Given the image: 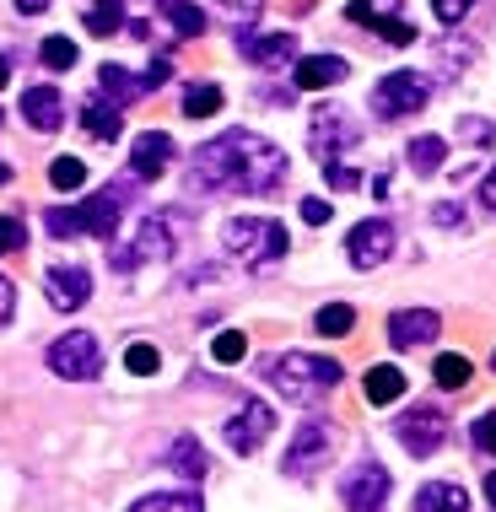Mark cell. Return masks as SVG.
Instances as JSON below:
<instances>
[{"label":"cell","instance_id":"obj_1","mask_svg":"<svg viewBox=\"0 0 496 512\" xmlns=\"http://www.w3.org/2000/svg\"><path fill=\"white\" fill-rule=\"evenodd\" d=\"M286 178V151L254 130H227L189 157V184L211 195H270Z\"/></svg>","mask_w":496,"mask_h":512},{"label":"cell","instance_id":"obj_2","mask_svg":"<svg viewBox=\"0 0 496 512\" xmlns=\"http://www.w3.org/2000/svg\"><path fill=\"white\" fill-rule=\"evenodd\" d=\"M270 383L292 399V405H319V399L340 383V362L335 356H313V351H286L270 362Z\"/></svg>","mask_w":496,"mask_h":512},{"label":"cell","instance_id":"obj_3","mask_svg":"<svg viewBox=\"0 0 496 512\" xmlns=\"http://www.w3.org/2000/svg\"><path fill=\"white\" fill-rule=\"evenodd\" d=\"M222 243H227V254L243 259V265H275V259L286 254V227L270 216H238V221H227Z\"/></svg>","mask_w":496,"mask_h":512},{"label":"cell","instance_id":"obj_4","mask_svg":"<svg viewBox=\"0 0 496 512\" xmlns=\"http://www.w3.org/2000/svg\"><path fill=\"white\" fill-rule=\"evenodd\" d=\"M119 200H124L119 189H103V195L81 200V205H71V211H49L44 227L54 232V238H76V232H87V238H114Z\"/></svg>","mask_w":496,"mask_h":512},{"label":"cell","instance_id":"obj_5","mask_svg":"<svg viewBox=\"0 0 496 512\" xmlns=\"http://www.w3.org/2000/svg\"><path fill=\"white\" fill-rule=\"evenodd\" d=\"M426 98H432V81L416 76V71H394L372 87V114L378 119H410L426 108Z\"/></svg>","mask_w":496,"mask_h":512},{"label":"cell","instance_id":"obj_6","mask_svg":"<svg viewBox=\"0 0 496 512\" xmlns=\"http://www.w3.org/2000/svg\"><path fill=\"white\" fill-rule=\"evenodd\" d=\"M49 372H60V378L71 383H92L103 372V345L98 335H87V329H76V335H60L49 345Z\"/></svg>","mask_w":496,"mask_h":512},{"label":"cell","instance_id":"obj_7","mask_svg":"<svg viewBox=\"0 0 496 512\" xmlns=\"http://www.w3.org/2000/svg\"><path fill=\"white\" fill-rule=\"evenodd\" d=\"M394 437H399V448H405V453H416V459H426V453H437V448H443L448 421H443V410L416 405V410H405V415H399Z\"/></svg>","mask_w":496,"mask_h":512},{"label":"cell","instance_id":"obj_8","mask_svg":"<svg viewBox=\"0 0 496 512\" xmlns=\"http://www.w3.org/2000/svg\"><path fill=\"white\" fill-rule=\"evenodd\" d=\"M340 502L351 512H378L389 502V469L383 464H356L346 480H340Z\"/></svg>","mask_w":496,"mask_h":512},{"label":"cell","instance_id":"obj_9","mask_svg":"<svg viewBox=\"0 0 496 512\" xmlns=\"http://www.w3.org/2000/svg\"><path fill=\"white\" fill-rule=\"evenodd\" d=\"M346 254H351V265H356V270L383 265V259L394 254V227H389L383 216L356 221V227H351V238H346Z\"/></svg>","mask_w":496,"mask_h":512},{"label":"cell","instance_id":"obj_10","mask_svg":"<svg viewBox=\"0 0 496 512\" xmlns=\"http://www.w3.org/2000/svg\"><path fill=\"white\" fill-rule=\"evenodd\" d=\"M162 254H173V227L162 216H146L141 221V238H135L130 248H114V259H108V265L124 275V270L146 265V259H162Z\"/></svg>","mask_w":496,"mask_h":512},{"label":"cell","instance_id":"obj_11","mask_svg":"<svg viewBox=\"0 0 496 512\" xmlns=\"http://www.w3.org/2000/svg\"><path fill=\"white\" fill-rule=\"evenodd\" d=\"M270 426H275L270 405H259V399H248V405H243V410L227 421V448H232V453H243V459H248V453H254L259 442L270 437Z\"/></svg>","mask_w":496,"mask_h":512},{"label":"cell","instance_id":"obj_12","mask_svg":"<svg viewBox=\"0 0 496 512\" xmlns=\"http://www.w3.org/2000/svg\"><path fill=\"white\" fill-rule=\"evenodd\" d=\"M44 292H49V302L60 313H76L81 302L92 297V275L81 270V265H49L44 270Z\"/></svg>","mask_w":496,"mask_h":512},{"label":"cell","instance_id":"obj_13","mask_svg":"<svg viewBox=\"0 0 496 512\" xmlns=\"http://www.w3.org/2000/svg\"><path fill=\"white\" fill-rule=\"evenodd\" d=\"M329 426L324 421H308V426H297V437H292V448H286V475H308V469H319L329 459Z\"/></svg>","mask_w":496,"mask_h":512},{"label":"cell","instance_id":"obj_14","mask_svg":"<svg viewBox=\"0 0 496 512\" xmlns=\"http://www.w3.org/2000/svg\"><path fill=\"white\" fill-rule=\"evenodd\" d=\"M437 329H443V318H437L432 308H399L389 318V340L399 345V351H416V345L437 340Z\"/></svg>","mask_w":496,"mask_h":512},{"label":"cell","instance_id":"obj_15","mask_svg":"<svg viewBox=\"0 0 496 512\" xmlns=\"http://www.w3.org/2000/svg\"><path fill=\"white\" fill-rule=\"evenodd\" d=\"M238 54L248 65H265V71H275V65L297 60V38L292 33H243L238 38Z\"/></svg>","mask_w":496,"mask_h":512},{"label":"cell","instance_id":"obj_16","mask_svg":"<svg viewBox=\"0 0 496 512\" xmlns=\"http://www.w3.org/2000/svg\"><path fill=\"white\" fill-rule=\"evenodd\" d=\"M313 151H319L324 162H340V151L346 146H356V124L346 119V114H329V108H319V114H313Z\"/></svg>","mask_w":496,"mask_h":512},{"label":"cell","instance_id":"obj_17","mask_svg":"<svg viewBox=\"0 0 496 512\" xmlns=\"http://www.w3.org/2000/svg\"><path fill=\"white\" fill-rule=\"evenodd\" d=\"M168 162H173V141L162 130H146V135H135V146H130V168L141 184H151V178H162L168 173Z\"/></svg>","mask_w":496,"mask_h":512},{"label":"cell","instance_id":"obj_18","mask_svg":"<svg viewBox=\"0 0 496 512\" xmlns=\"http://www.w3.org/2000/svg\"><path fill=\"white\" fill-rule=\"evenodd\" d=\"M22 114H27V124H33L38 135H54L65 124V103H60L54 87H27L22 92Z\"/></svg>","mask_w":496,"mask_h":512},{"label":"cell","instance_id":"obj_19","mask_svg":"<svg viewBox=\"0 0 496 512\" xmlns=\"http://www.w3.org/2000/svg\"><path fill=\"white\" fill-rule=\"evenodd\" d=\"M346 17H351V22H362V27H372V33H378L383 44H394V49L416 44V27H410V22H399V17H383V11H372L367 0H351V6H346Z\"/></svg>","mask_w":496,"mask_h":512},{"label":"cell","instance_id":"obj_20","mask_svg":"<svg viewBox=\"0 0 496 512\" xmlns=\"http://www.w3.org/2000/svg\"><path fill=\"white\" fill-rule=\"evenodd\" d=\"M297 87L302 92H324L335 87V81H346V60L340 54H308V60H297Z\"/></svg>","mask_w":496,"mask_h":512},{"label":"cell","instance_id":"obj_21","mask_svg":"<svg viewBox=\"0 0 496 512\" xmlns=\"http://www.w3.org/2000/svg\"><path fill=\"white\" fill-rule=\"evenodd\" d=\"M146 92H151L146 76H130V71H119V65H103V71H98V98H108L114 108L146 98Z\"/></svg>","mask_w":496,"mask_h":512},{"label":"cell","instance_id":"obj_22","mask_svg":"<svg viewBox=\"0 0 496 512\" xmlns=\"http://www.w3.org/2000/svg\"><path fill=\"white\" fill-rule=\"evenodd\" d=\"M168 469H178L184 480H205V475H211V459H205V448L184 432V437L168 442Z\"/></svg>","mask_w":496,"mask_h":512},{"label":"cell","instance_id":"obj_23","mask_svg":"<svg viewBox=\"0 0 496 512\" xmlns=\"http://www.w3.org/2000/svg\"><path fill=\"white\" fill-rule=\"evenodd\" d=\"M416 512H470V496L453 480H432V486L416 491Z\"/></svg>","mask_w":496,"mask_h":512},{"label":"cell","instance_id":"obj_24","mask_svg":"<svg viewBox=\"0 0 496 512\" xmlns=\"http://www.w3.org/2000/svg\"><path fill=\"white\" fill-rule=\"evenodd\" d=\"M362 394H367V405H394V399L405 394V372L399 367H367Z\"/></svg>","mask_w":496,"mask_h":512},{"label":"cell","instance_id":"obj_25","mask_svg":"<svg viewBox=\"0 0 496 512\" xmlns=\"http://www.w3.org/2000/svg\"><path fill=\"white\" fill-rule=\"evenodd\" d=\"M81 124H87L98 141H114L119 124H124V114H119V108L108 103V98H87V103H81Z\"/></svg>","mask_w":496,"mask_h":512},{"label":"cell","instance_id":"obj_26","mask_svg":"<svg viewBox=\"0 0 496 512\" xmlns=\"http://www.w3.org/2000/svg\"><path fill=\"white\" fill-rule=\"evenodd\" d=\"M157 11L173 22L178 38H200L205 33V11L195 6V0H157Z\"/></svg>","mask_w":496,"mask_h":512},{"label":"cell","instance_id":"obj_27","mask_svg":"<svg viewBox=\"0 0 496 512\" xmlns=\"http://www.w3.org/2000/svg\"><path fill=\"white\" fill-rule=\"evenodd\" d=\"M443 157H448L443 135H416V141H410V168H416V173H437V168H443Z\"/></svg>","mask_w":496,"mask_h":512},{"label":"cell","instance_id":"obj_28","mask_svg":"<svg viewBox=\"0 0 496 512\" xmlns=\"http://www.w3.org/2000/svg\"><path fill=\"white\" fill-rule=\"evenodd\" d=\"M119 27H124V0H92L87 33L92 38H108V33H119Z\"/></svg>","mask_w":496,"mask_h":512},{"label":"cell","instance_id":"obj_29","mask_svg":"<svg viewBox=\"0 0 496 512\" xmlns=\"http://www.w3.org/2000/svg\"><path fill=\"white\" fill-rule=\"evenodd\" d=\"M130 512H205L195 491H173V496H146V502H135Z\"/></svg>","mask_w":496,"mask_h":512},{"label":"cell","instance_id":"obj_30","mask_svg":"<svg viewBox=\"0 0 496 512\" xmlns=\"http://www.w3.org/2000/svg\"><path fill=\"white\" fill-rule=\"evenodd\" d=\"M470 356H437L432 362V378L443 383V389H464V383H470Z\"/></svg>","mask_w":496,"mask_h":512},{"label":"cell","instance_id":"obj_31","mask_svg":"<svg viewBox=\"0 0 496 512\" xmlns=\"http://www.w3.org/2000/svg\"><path fill=\"white\" fill-rule=\"evenodd\" d=\"M216 108H222V87H211V81H205V87H189V98H184L189 119H211Z\"/></svg>","mask_w":496,"mask_h":512},{"label":"cell","instance_id":"obj_32","mask_svg":"<svg viewBox=\"0 0 496 512\" xmlns=\"http://www.w3.org/2000/svg\"><path fill=\"white\" fill-rule=\"evenodd\" d=\"M49 184H54V189H81V184H87L81 157H54V162H49Z\"/></svg>","mask_w":496,"mask_h":512},{"label":"cell","instance_id":"obj_33","mask_svg":"<svg viewBox=\"0 0 496 512\" xmlns=\"http://www.w3.org/2000/svg\"><path fill=\"white\" fill-rule=\"evenodd\" d=\"M319 335H351V324H356V313L346 308V302H329V308H319Z\"/></svg>","mask_w":496,"mask_h":512},{"label":"cell","instance_id":"obj_34","mask_svg":"<svg viewBox=\"0 0 496 512\" xmlns=\"http://www.w3.org/2000/svg\"><path fill=\"white\" fill-rule=\"evenodd\" d=\"M211 356H216L222 367H232V362H243V356H248V340L238 335V329H222V335H216V345H211Z\"/></svg>","mask_w":496,"mask_h":512},{"label":"cell","instance_id":"obj_35","mask_svg":"<svg viewBox=\"0 0 496 512\" xmlns=\"http://www.w3.org/2000/svg\"><path fill=\"white\" fill-rule=\"evenodd\" d=\"M124 367H130L135 372V378H151V372H157L162 367V356H157V345H130V351H124Z\"/></svg>","mask_w":496,"mask_h":512},{"label":"cell","instance_id":"obj_36","mask_svg":"<svg viewBox=\"0 0 496 512\" xmlns=\"http://www.w3.org/2000/svg\"><path fill=\"white\" fill-rule=\"evenodd\" d=\"M44 65H49V71H71V65H76V44H71V38H44Z\"/></svg>","mask_w":496,"mask_h":512},{"label":"cell","instance_id":"obj_37","mask_svg":"<svg viewBox=\"0 0 496 512\" xmlns=\"http://www.w3.org/2000/svg\"><path fill=\"white\" fill-rule=\"evenodd\" d=\"M17 248H27V221L0 216V254H17Z\"/></svg>","mask_w":496,"mask_h":512},{"label":"cell","instance_id":"obj_38","mask_svg":"<svg viewBox=\"0 0 496 512\" xmlns=\"http://www.w3.org/2000/svg\"><path fill=\"white\" fill-rule=\"evenodd\" d=\"M324 184H329V189H340V195H351V189L362 184V173L346 168V162H324Z\"/></svg>","mask_w":496,"mask_h":512},{"label":"cell","instance_id":"obj_39","mask_svg":"<svg viewBox=\"0 0 496 512\" xmlns=\"http://www.w3.org/2000/svg\"><path fill=\"white\" fill-rule=\"evenodd\" d=\"M470 6H475V0H432V11H437V22H459V17H470Z\"/></svg>","mask_w":496,"mask_h":512},{"label":"cell","instance_id":"obj_40","mask_svg":"<svg viewBox=\"0 0 496 512\" xmlns=\"http://www.w3.org/2000/svg\"><path fill=\"white\" fill-rule=\"evenodd\" d=\"M475 442H480V448H486L491 459H496V410H486V415L475 421Z\"/></svg>","mask_w":496,"mask_h":512},{"label":"cell","instance_id":"obj_41","mask_svg":"<svg viewBox=\"0 0 496 512\" xmlns=\"http://www.w3.org/2000/svg\"><path fill=\"white\" fill-rule=\"evenodd\" d=\"M302 221H308V227H324V221H329V205H324V200H302Z\"/></svg>","mask_w":496,"mask_h":512},{"label":"cell","instance_id":"obj_42","mask_svg":"<svg viewBox=\"0 0 496 512\" xmlns=\"http://www.w3.org/2000/svg\"><path fill=\"white\" fill-rule=\"evenodd\" d=\"M464 141H491V124L486 119H464Z\"/></svg>","mask_w":496,"mask_h":512},{"label":"cell","instance_id":"obj_43","mask_svg":"<svg viewBox=\"0 0 496 512\" xmlns=\"http://www.w3.org/2000/svg\"><path fill=\"white\" fill-rule=\"evenodd\" d=\"M480 205H486V211H496V168L480 178Z\"/></svg>","mask_w":496,"mask_h":512},{"label":"cell","instance_id":"obj_44","mask_svg":"<svg viewBox=\"0 0 496 512\" xmlns=\"http://www.w3.org/2000/svg\"><path fill=\"white\" fill-rule=\"evenodd\" d=\"M11 308H17V297H11V281H6V275H0V324H6V318H11Z\"/></svg>","mask_w":496,"mask_h":512},{"label":"cell","instance_id":"obj_45","mask_svg":"<svg viewBox=\"0 0 496 512\" xmlns=\"http://www.w3.org/2000/svg\"><path fill=\"white\" fill-rule=\"evenodd\" d=\"M17 11H27V17H33V11H49V0H17Z\"/></svg>","mask_w":496,"mask_h":512},{"label":"cell","instance_id":"obj_46","mask_svg":"<svg viewBox=\"0 0 496 512\" xmlns=\"http://www.w3.org/2000/svg\"><path fill=\"white\" fill-rule=\"evenodd\" d=\"M227 11H259V0H222Z\"/></svg>","mask_w":496,"mask_h":512},{"label":"cell","instance_id":"obj_47","mask_svg":"<svg viewBox=\"0 0 496 512\" xmlns=\"http://www.w3.org/2000/svg\"><path fill=\"white\" fill-rule=\"evenodd\" d=\"M486 502L496 507V469H491V475H486Z\"/></svg>","mask_w":496,"mask_h":512},{"label":"cell","instance_id":"obj_48","mask_svg":"<svg viewBox=\"0 0 496 512\" xmlns=\"http://www.w3.org/2000/svg\"><path fill=\"white\" fill-rule=\"evenodd\" d=\"M11 184V168H6V162H0V189H6Z\"/></svg>","mask_w":496,"mask_h":512},{"label":"cell","instance_id":"obj_49","mask_svg":"<svg viewBox=\"0 0 496 512\" xmlns=\"http://www.w3.org/2000/svg\"><path fill=\"white\" fill-rule=\"evenodd\" d=\"M6 76H11V65H6V60H0V87H6Z\"/></svg>","mask_w":496,"mask_h":512},{"label":"cell","instance_id":"obj_50","mask_svg":"<svg viewBox=\"0 0 496 512\" xmlns=\"http://www.w3.org/2000/svg\"><path fill=\"white\" fill-rule=\"evenodd\" d=\"M491 367H496V356H491Z\"/></svg>","mask_w":496,"mask_h":512}]
</instances>
